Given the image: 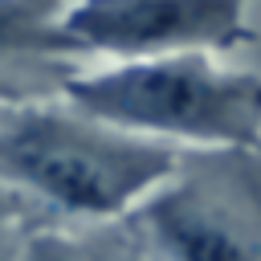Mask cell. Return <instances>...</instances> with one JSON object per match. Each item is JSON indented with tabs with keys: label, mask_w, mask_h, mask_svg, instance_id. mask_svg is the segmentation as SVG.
<instances>
[{
	"label": "cell",
	"mask_w": 261,
	"mask_h": 261,
	"mask_svg": "<svg viewBox=\"0 0 261 261\" xmlns=\"http://www.w3.org/2000/svg\"><path fill=\"white\" fill-rule=\"evenodd\" d=\"M253 0H69L61 33L69 53L139 61L175 53H232L257 41Z\"/></svg>",
	"instance_id": "obj_4"
},
{
	"label": "cell",
	"mask_w": 261,
	"mask_h": 261,
	"mask_svg": "<svg viewBox=\"0 0 261 261\" xmlns=\"http://www.w3.org/2000/svg\"><path fill=\"white\" fill-rule=\"evenodd\" d=\"M118 228L143 261H261V151H184Z\"/></svg>",
	"instance_id": "obj_3"
},
{
	"label": "cell",
	"mask_w": 261,
	"mask_h": 261,
	"mask_svg": "<svg viewBox=\"0 0 261 261\" xmlns=\"http://www.w3.org/2000/svg\"><path fill=\"white\" fill-rule=\"evenodd\" d=\"M61 98L179 151H261V73L220 65L212 53L77 65Z\"/></svg>",
	"instance_id": "obj_2"
},
{
	"label": "cell",
	"mask_w": 261,
	"mask_h": 261,
	"mask_svg": "<svg viewBox=\"0 0 261 261\" xmlns=\"http://www.w3.org/2000/svg\"><path fill=\"white\" fill-rule=\"evenodd\" d=\"M49 220L16 192L0 179V261H24V249L33 241L37 228H45Z\"/></svg>",
	"instance_id": "obj_6"
},
{
	"label": "cell",
	"mask_w": 261,
	"mask_h": 261,
	"mask_svg": "<svg viewBox=\"0 0 261 261\" xmlns=\"http://www.w3.org/2000/svg\"><path fill=\"white\" fill-rule=\"evenodd\" d=\"M65 4L69 0H0V102L41 98L24 69L61 94L65 77L77 69L61 33Z\"/></svg>",
	"instance_id": "obj_5"
},
{
	"label": "cell",
	"mask_w": 261,
	"mask_h": 261,
	"mask_svg": "<svg viewBox=\"0 0 261 261\" xmlns=\"http://www.w3.org/2000/svg\"><path fill=\"white\" fill-rule=\"evenodd\" d=\"M179 159V147L110 126L61 94L0 102V179L61 228L122 224Z\"/></svg>",
	"instance_id": "obj_1"
},
{
	"label": "cell",
	"mask_w": 261,
	"mask_h": 261,
	"mask_svg": "<svg viewBox=\"0 0 261 261\" xmlns=\"http://www.w3.org/2000/svg\"><path fill=\"white\" fill-rule=\"evenodd\" d=\"M24 261H102V253L94 249L90 237H82V228H61V224H45L33 232Z\"/></svg>",
	"instance_id": "obj_7"
}]
</instances>
